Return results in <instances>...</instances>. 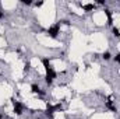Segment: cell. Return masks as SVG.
Segmentation results:
<instances>
[{
	"label": "cell",
	"instance_id": "5",
	"mask_svg": "<svg viewBox=\"0 0 120 119\" xmlns=\"http://www.w3.org/2000/svg\"><path fill=\"white\" fill-rule=\"evenodd\" d=\"M31 90H32V92H35V94H36V92H41V94L43 92V91H41L39 86H36V84H32V86H31Z\"/></svg>",
	"mask_w": 120,
	"mask_h": 119
},
{
	"label": "cell",
	"instance_id": "4",
	"mask_svg": "<svg viewBox=\"0 0 120 119\" xmlns=\"http://www.w3.org/2000/svg\"><path fill=\"white\" fill-rule=\"evenodd\" d=\"M81 6H82V4H81ZM82 8H84L85 11H92V10L95 8V6H94V4H84Z\"/></svg>",
	"mask_w": 120,
	"mask_h": 119
},
{
	"label": "cell",
	"instance_id": "7",
	"mask_svg": "<svg viewBox=\"0 0 120 119\" xmlns=\"http://www.w3.org/2000/svg\"><path fill=\"white\" fill-rule=\"evenodd\" d=\"M102 58H103L105 60H109L110 59V53H109V52H105V53L102 55Z\"/></svg>",
	"mask_w": 120,
	"mask_h": 119
},
{
	"label": "cell",
	"instance_id": "1",
	"mask_svg": "<svg viewBox=\"0 0 120 119\" xmlns=\"http://www.w3.org/2000/svg\"><path fill=\"white\" fill-rule=\"evenodd\" d=\"M59 34H60V27L59 25H53V27H50V28L48 30V35L52 36V38H56Z\"/></svg>",
	"mask_w": 120,
	"mask_h": 119
},
{
	"label": "cell",
	"instance_id": "13",
	"mask_svg": "<svg viewBox=\"0 0 120 119\" xmlns=\"http://www.w3.org/2000/svg\"><path fill=\"white\" fill-rule=\"evenodd\" d=\"M36 119H41V118H36Z\"/></svg>",
	"mask_w": 120,
	"mask_h": 119
},
{
	"label": "cell",
	"instance_id": "3",
	"mask_svg": "<svg viewBox=\"0 0 120 119\" xmlns=\"http://www.w3.org/2000/svg\"><path fill=\"white\" fill-rule=\"evenodd\" d=\"M106 107H108L110 111H116V107L113 105V102H112V98H110V97H109V98H108V101H106Z\"/></svg>",
	"mask_w": 120,
	"mask_h": 119
},
{
	"label": "cell",
	"instance_id": "12",
	"mask_svg": "<svg viewBox=\"0 0 120 119\" xmlns=\"http://www.w3.org/2000/svg\"><path fill=\"white\" fill-rule=\"evenodd\" d=\"M1 17H3V13H1V11H0V18H1Z\"/></svg>",
	"mask_w": 120,
	"mask_h": 119
},
{
	"label": "cell",
	"instance_id": "9",
	"mask_svg": "<svg viewBox=\"0 0 120 119\" xmlns=\"http://www.w3.org/2000/svg\"><path fill=\"white\" fill-rule=\"evenodd\" d=\"M22 3H24V4H27V6H30L32 1H31V0H22Z\"/></svg>",
	"mask_w": 120,
	"mask_h": 119
},
{
	"label": "cell",
	"instance_id": "6",
	"mask_svg": "<svg viewBox=\"0 0 120 119\" xmlns=\"http://www.w3.org/2000/svg\"><path fill=\"white\" fill-rule=\"evenodd\" d=\"M113 35H115V36H120V30L119 28L113 27Z\"/></svg>",
	"mask_w": 120,
	"mask_h": 119
},
{
	"label": "cell",
	"instance_id": "8",
	"mask_svg": "<svg viewBox=\"0 0 120 119\" xmlns=\"http://www.w3.org/2000/svg\"><path fill=\"white\" fill-rule=\"evenodd\" d=\"M115 60H116L117 63H120V53H117V55L115 56Z\"/></svg>",
	"mask_w": 120,
	"mask_h": 119
},
{
	"label": "cell",
	"instance_id": "11",
	"mask_svg": "<svg viewBox=\"0 0 120 119\" xmlns=\"http://www.w3.org/2000/svg\"><path fill=\"white\" fill-rule=\"evenodd\" d=\"M61 23H63V24H66V25H70V23H68V21H67V20H63V21H61Z\"/></svg>",
	"mask_w": 120,
	"mask_h": 119
},
{
	"label": "cell",
	"instance_id": "10",
	"mask_svg": "<svg viewBox=\"0 0 120 119\" xmlns=\"http://www.w3.org/2000/svg\"><path fill=\"white\" fill-rule=\"evenodd\" d=\"M42 4H43V1H38V3H36V7H41Z\"/></svg>",
	"mask_w": 120,
	"mask_h": 119
},
{
	"label": "cell",
	"instance_id": "2",
	"mask_svg": "<svg viewBox=\"0 0 120 119\" xmlns=\"http://www.w3.org/2000/svg\"><path fill=\"white\" fill-rule=\"evenodd\" d=\"M13 105H14V112H15L17 115H21V114H22V109H24V105L20 104V102L15 101V99H13Z\"/></svg>",
	"mask_w": 120,
	"mask_h": 119
}]
</instances>
